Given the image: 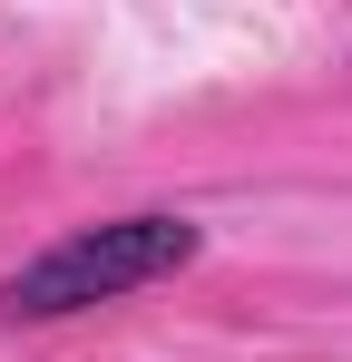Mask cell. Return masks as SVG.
Returning <instances> with one entry per match:
<instances>
[{"label":"cell","instance_id":"1","mask_svg":"<svg viewBox=\"0 0 352 362\" xmlns=\"http://www.w3.org/2000/svg\"><path fill=\"white\" fill-rule=\"evenodd\" d=\"M196 226L186 216H108V226H78V235L40 245L10 284H0V313L10 323H59V313H88V303H117L137 284H167L176 264H196Z\"/></svg>","mask_w":352,"mask_h":362}]
</instances>
